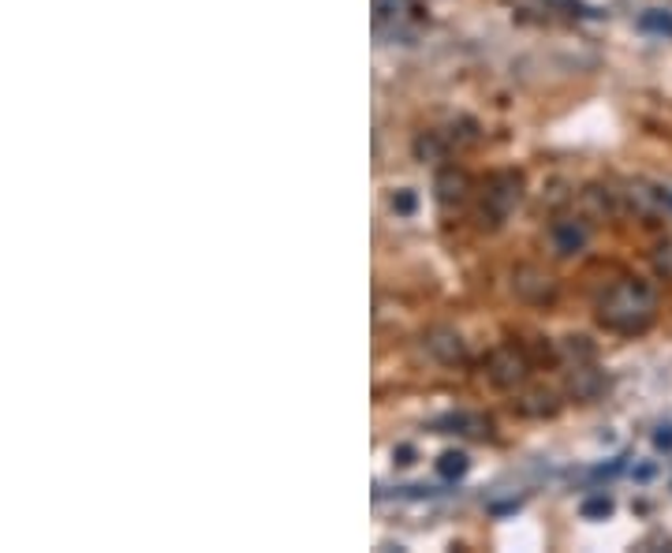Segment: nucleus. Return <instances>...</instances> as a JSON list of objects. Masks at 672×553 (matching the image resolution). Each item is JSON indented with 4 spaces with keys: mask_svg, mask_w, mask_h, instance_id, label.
Wrapping results in <instances>:
<instances>
[{
    "mask_svg": "<svg viewBox=\"0 0 672 553\" xmlns=\"http://www.w3.org/2000/svg\"><path fill=\"white\" fill-rule=\"evenodd\" d=\"M658 319V289L642 276H624L606 295L598 300V322L606 325L609 333H624V337H636V333L650 330Z\"/></svg>",
    "mask_w": 672,
    "mask_h": 553,
    "instance_id": "obj_1",
    "label": "nucleus"
},
{
    "mask_svg": "<svg viewBox=\"0 0 672 553\" xmlns=\"http://www.w3.org/2000/svg\"><path fill=\"white\" fill-rule=\"evenodd\" d=\"M486 378L497 385V389H516L531 378V359L519 344H497L486 359Z\"/></svg>",
    "mask_w": 672,
    "mask_h": 553,
    "instance_id": "obj_4",
    "label": "nucleus"
},
{
    "mask_svg": "<svg viewBox=\"0 0 672 553\" xmlns=\"http://www.w3.org/2000/svg\"><path fill=\"white\" fill-rule=\"evenodd\" d=\"M606 374H601L595 367V359H579V363H571V374H568V393L576 400H595L601 397V389H606Z\"/></svg>",
    "mask_w": 672,
    "mask_h": 553,
    "instance_id": "obj_6",
    "label": "nucleus"
},
{
    "mask_svg": "<svg viewBox=\"0 0 672 553\" xmlns=\"http://www.w3.org/2000/svg\"><path fill=\"white\" fill-rule=\"evenodd\" d=\"M642 27H647V31H658V34H672V15L647 12V15H642Z\"/></svg>",
    "mask_w": 672,
    "mask_h": 553,
    "instance_id": "obj_14",
    "label": "nucleus"
},
{
    "mask_svg": "<svg viewBox=\"0 0 672 553\" xmlns=\"http://www.w3.org/2000/svg\"><path fill=\"white\" fill-rule=\"evenodd\" d=\"M654 265H658V273L665 276V281H672V243L669 247H658Z\"/></svg>",
    "mask_w": 672,
    "mask_h": 553,
    "instance_id": "obj_15",
    "label": "nucleus"
},
{
    "mask_svg": "<svg viewBox=\"0 0 672 553\" xmlns=\"http://www.w3.org/2000/svg\"><path fill=\"white\" fill-rule=\"evenodd\" d=\"M427 23L419 0H374V27L389 38H414Z\"/></svg>",
    "mask_w": 672,
    "mask_h": 553,
    "instance_id": "obj_3",
    "label": "nucleus"
},
{
    "mask_svg": "<svg viewBox=\"0 0 672 553\" xmlns=\"http://www.w3.org/2000/svg\"><path fill=\"white\" fill-rule=\"evenodd\" d=\"M654 446L661 452H672V422H661V427L654 430Z\"/></svg>",
    "mask_w": 672,
    "mask_h": 553,
    "instance_id": "obj_16",
    "label": "nucleus"
},
{
    "mask_svg": "<svg viewBox=\"0 0 672 553\" xmlns=\"http://www.w3.org/2000/svg\"><path fill=\"white\" fill-rule=\"evenodd\" d=\"M519 202H523V176L519 173H497L486 184V195H482V210H479L482 225L501 229V225L519 210Z\"/></svg>",
    "mask_w": 672,
    "mask_h": 553,
    "instance_id": "obj_2",
    "label": "nucleus"
},
{
    "mask_svg": "<svg viewBox=\"0 0 672 553\" xmlns=\"http://www.w3.org/2000/svg\"><path fill=\"white\" fill-rule=\"evenodd\" d=\"M438 202L441 206H460V202H468V195H471V180H468V173L463 169H441L438 173Z\"/></svg>",
    "mask_w": 672,
    "mask_h": 553,
    "instance_id": "obj_7",
    "label": "nucleus"
},
{
    "mask_svg": "<svg viewBox=\"0 0 672 553\" xmlns=\"http://www.w3.org/2000/svg\"><path fill=\"white\" fill-rule=\"evenodd\" d=\"M612 512V498H606V493H595V498L582 501V517L587 520H606Z\"/></svg>",
    "mask_w": 672,
    "mask_h": 553,
    "instance_id": "obj_12",
    "label": "nucleus"
},
{
    "mask_svg": "<svg viewBox=\"0 0 672 553\" xmlns=\"http://www.w3.org/2000/svg\"><path fill=\"white\" fill-rule=\"evenodd\" d=\"M549 243L560 259H571V254H582L590 243V225L582 217H557L549 225Z\"/></svg>",
    "mask_w": 672,
    "mask_h": 553,
    "instance_id": "obj_5",
    "label": "nucleus"
},
{
    "mask_svg": "<svg viewBox=\"0 0 672 553\" xmlns=\"http://www.w3.org/2000/svg\"><path fill=\"white\" fill-rule=\"evenodd\" d=\"M414 206H419V199H414V191H408V187H403V191H397V195L389 199V210L397 213V217H411Z\"/></svg>",
    "mask_w": 672,
    "mask_h": 553,
    "instance_id": "obj_13",
    "label": "nucleus"
},
{
    "mask_svg": "<svg viewBox=\"0 0 672 553\" xmlns=\"http://www.w3.org/2000/svg\"><path fill=\"white\" fill-rule=\"evenodd\" d=\"M468 457H463V452H444V457L438 460V476L441 479H463L468 476Z\"/></svg>",
    "mask_w": 672,
    "mask_h": 553,
    "instance_id": "obj_11",
    "label": "nucleus"
},
{
    "mask_svg": "<svg viewBox=\"0 0 672 553\" xmlns=\"http://www.w3.org/2000/svg\"><path fill=\"white\" fill-rule=\"evenodd\" d=\"M661 202H665V206H672V191H661Z\"/></svg>",
    "mask_w": 672,
    "mask_h": 553,
    "instance_id": "obj_18",
    "label": "nucleus"
},
{
    "mask_svg": "<svg viewBox=\"0 0 672 553\" xmlns=\"http://www.w3.org/2000/svg\"><path fill=\"white\" fill-rule=\"evenodd\" d=\"M430 355H438L441 363H460L463 359V341L452 330H433L427 337Z\"/></svg>",
    "mask_w": 672,
    "mask_h": 553,
    "instance_id": "obj_8",
    "label": "nucleus"
},
{
    "mask_svg": "<svg viewBox=\"0 0 672 553\" xmlns=\"http://www.w3.org/2000/svg\"><path fill=\"white\" fill-rule=\"evenodd\" d=\"M392 460H397L400 468H408V463H414V449H411V446H400V449H392Z\"/></svg>",
    "mask_w": 672,
    "mask_h": 553,
    "instance_id": "obj_17",
    "label": "nucleus"
},
{
    "mask_svg": "<svg viewBox=\"0 0 672 553\" xmlns=\"http://www.w3.org/2000/svg\"><path fill=\"white\" fill-rule=\"evenodd\" d=\"M449 150H452V143L444 132H427V135L414 138V154H419L422 161H444Z\"/></svg>",
    "mask_w": 672,
    "mask_h": 553,
    "instance_id": "obj_9",
    "label": "nucleus"
},
{
    "mask_svg": "<svg viewBox=\"0 0 672 553\" xmlns=\"http://www.w3.org/2000/svg\"><path fill=\"white\" fill-rule=\"evenodd\" d=\"M582 206L595 217H612L617 213V191H609V187H587V191H582Z\"/></svg>",
    "mask_w": 672,
    "mask_h": 553,
    "instance_id": "obj_10",
    "label": "nucleus"
}]
</instances>
